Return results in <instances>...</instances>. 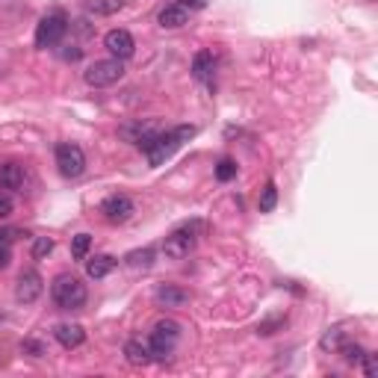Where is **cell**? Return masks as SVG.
I'll return each instance as SVG.
<instances>
[{
  "label": "cell",
  "mask_w": 378,
  "mask_h": 378,
  "mask_svg": "<svg viewBox=\"0 0 378 378\" xmlns=\"http://www.w3.org/2000/svg\"><path fill=\"white\" fill-rule=\"evenodd\" d=\"M195 136V127L192 125H181V127H172V130H157L154 136H148L145 142H139V148L145 151V157L151 165H163L172 154Z\"/></svg>",
  "instance_id": "obj_1"
},
{
  "label": "cell",
  "mask_w": 378,
  "mask_h": 378,
  "mask_svg": "<svg viewBox=\"0 0 378 378\" xmlns=\"http://www.w3.org/2000/svg\"><path fill=\"white\" fill-rule=\"evenodd\" d=\"M51 298H53V305H57L60 310H80L86 305V298H89V290H86V284L77 275L62 272V275L53 278Z\"/></svg>",
  "instance_id": "obj_2"
},
{
  "label": "cell",
  "mask_w": 378,
  "mask_h": 378,
  "mask_svg": "<svg viewBox=\"0 0 378 378\" xmlns=\"http://www.w3.org/2000/svg\"><path fill=\"white\" fill-rule=\"evenodd\" d=\"M177 340H181V322L160 319L157 325L151 328L148 343H145L148 352H151V361H169L174 346H177Z\"/></svg>",
  "instance_id": "obj_3"
},
{
  "label": "cell",
  "mask_w": 378,
  "mask_h": 378,
  "mask_svg": "<svg viewBox=\"0 0 378 378\" xmlns=\"http://www.w3.org/2000/svg\"><path fill=\"white\" fill-rule=\"evenodd\" d=\"M198 231H201V222H192V225L177 228L174 233H169V237H165L163 254H165V258H172V260L189 258V254L195 251V246H198Z\"/></svg>",
  "instance_id": "obj_4"
},
{
  "label": "cell",
  "mask_w": 378,
  "mask_h": 378,
  "mask_svg": "<svg viewBox=\"0 0 378 378\" xmlns=\"http://www.w3.org/2000/svg\"><path fill=\"white\" fill-rule=\"evenodd\" d=\"M69 33V15L62 12V9H53L48 12L39 27H36V48H53V44H60L62 36Z\"/></svg>",
  "instance_id": "obj_5"
},
{
  "label": "cell",
  "mask_w": 378,
  "mask_h": 378,
  "mask_svg": "<svg viewBox=\"0 0 378 378\" xmlns=\"http://www.w3.org/2000/svg\"><path fill=\"white\" fill-rule=\"evenodd\" d=\"M121 77H125V65H121V60H98L83 71V80L92 89H107V86L118 83Z\"/></svg>",
  "instance_id": "obj_6"
},
{
  "label": "cell",
  "mask_w": 378,
  "mask_h": 378,
  "mask_svg": "<svg viewBox=\"0 0 378 378\" xmlns=\"http://www.w3.org/2000/svg\"><path fill=\"white\" fill-rule=\"evenodd\" d=\"M57 169L62 177H69V181H74V177H80L86 172V154L80 145H74V142H60L57 145Z\"/></svg>",
  "instance_id": "obj_7"
},
{
  "label": "cell",
  "mask_w": 378,
  "mask_h": 378,
  "mask_svg": "<svg viewBox=\"0 0 378 378\" xmlns=\"http://www.w3.org/2000/svg\"><path fill=\"white\" fill-rule=\"evenodd\" d=\"M44 290V281L36 269H24L18 275V284H15V302L18 305H33L39 302V296Z\"/></svg>",
  "instance_id": "obj_8"
},
{
  "label": "cell",
  "mask_w": 378,
  "mask_h": 378,
  "mask_svg": "<svg viewBox=\"0 0 378 378\" xmlns=\"http://www.w3.org/2000/svg\"><path fill=\"white\" fill-rule=\"evenodd\" d=\"M101 213L109 225H121V222H127L136 213V204H133V198H127V195H109V198H104Z\"/></svg>",
  "instance_id": "obj_9"
},
{
  "label": "cell",
  "mask_w": 378,
  "mask_h": 378,
  "mask_svg": "<svg viewBox=\"0 0 378 378\" xmlns=\"http://www.w3.org/2000/svg\"><path fill=\"white\" fill-rule=\"evenodd\" d=\"M104 48L113 53V60H130L133 53H136V42H133V36L127 30H109L104 36Z\"/></svg>",
  "instance_id": "obj_10"
},
{
  "label": "cell",
  "mask_w": 378,
  "mask_h": 378,
  "mask_svg": "<svg viewBox=\"0 0 378 378\" xmlns=\"http://www.w3.org/2000/svg\"><path fill=\"white\" fill-rule=\"evenodd\" d=\"M27 183V172L21 163H3L0 165V186L3 189H12V192H21Z\"/></svg>",
  "instance_id": "obj_11"
},
{
  "label": "cell",
  "mask_w": 378,
  "mask_h": 378,
  "mask_svg": "<svg viewBox=\"0 0 378 378\" xmlns=\"http://www.w3.org/2000/svg\"><path fill=\"white\" fill-rule=\"evenodd\" d=\"M53 337L60 340L62 349H77V346H83L86 331H83V325H74V322H62V325L53 328Z\"/></svg>",
  "instance_id": "obj_12"
},
{
  "label": "cell",
  "mask_w": 378,
  "mask_h": 378,
  "mask_svg": "<svg viewBox=\"0 0 378 378\" xmlns=\"http://www.w3.org/2000/svg\"><path fill=\"white\" fill-rule=\"evenodd\" d=\"M189 15H192V12H189L186 6H181V3L174 0V3H169V6H165L163 12H160V27H165V30H177V27L189 24Z\"/></svg>",
  "instance_id": "obj_13"
},
{
  "label": "cell",
  "mask_w": 378,
  "mask_h": 378,
  "mask_svg": "<svg viewBox=\"0 0 378 378\" xmlns=\"http://www.w3.org/2000/svg\"><path fill=\"white\" fill-rule=\"evenodd\" d=\"M154 298H157V305H163V307H183L189 302V293L174 284H163V287H157Z\"/></svg>",
  "instance_id": "obj_14"
},
{
  "label": "cell",
  "mask_w": 378,
  "mask_h": 378,
  "mask_svg": "<svg viewBox=\"0 0 378 378\" xmlns=\"http://www.w3.org/2000/svg\"><path fill=\"white\" fill-rule=\"evenodd\" d=\"M157 130H160L157 121H139V125H125V127H121V136H125L127 142H133V145H139V142H145Z\"/></svg>",
  "instance_id": "obj_15"
},
{
  "label": "cell",
  "mask_w": 378,
  "mask_h": 378,
  "mask_svg": "<svg viewBox=\"0 0 378 378\" xmlns=\"http://www.w3.org/2000/svg\"><path fill=\"white\" fill-rule=\"evenodd\" d=\"M116 258H109V254H98V258L86 260V275L92 278V281H101V278H107L109 272L116 269Z\"/></svg>",
  "instance_id": "obj_16"
},
{
  "label": "cell",
  "mask_w": 378,
  "mask_h": 378,
  "mask_svg": "<svg viewBox=\"0 0 378 378\" xmlns=\"http://www.w3.org/2000/svg\"><path fill=\"white\" fill-rule=\"evenodd\" d=\"M213 69H216L213 51H198L195 60H192V77L195 80H210V77H213Z\"/></svg>",
  "instance_id": "obj_17"
},
{
  "label": "cell",
  "mask_w": 378,
  "mask_h": 378,
  "mask_svg": "<svg viewBox=\"0 0 378 378\" xmlns=\"http://www.w3.org/2000/svg\"><path fill=\"white\" fill-rule=\"evenodd\" d=\"M125 358L130 366H148L151 363V352L145 343H139V340H130L125 343Z\"/></svg>",
  "instance_id": "obj_18"
},
{
  "label": "cell",
  "mask_w": 378,
  "mask_h": 378,
  "mask_svg": "<svg viewBox=\"0 0 378 378\" xmlns=\"http://www.w3.org/2000/svg\"><path fill=\"white\" fill-rule=\"evenodd\" d=\"M154 258H157V254H154V249H136V251H130L127 258H125V263L130 266V269H151L154 266Z\"/></svg>",
  "instance_id": "obj_19"
},
{
  "label": "cell",
  "mask_w": 378,
  "mask_h": 378,
  "mask_svg": "<svg viewBox=\"0 0 378 378\" xmlns=\"http://www.w3.org/2000/svg\"><path fill=\"white\" fill-rule=\"evenodd\" d=\"M86 9L92 15H116L125 9V0H86Z\"/></svg>",
  "instance_id": "obj_20"
},
{
  "label": "cell",
  "mask_w": 378,
  "mask_h": 378,
  "mask_svg": "<svg viewBox=\"0 0 378 378\" xmlns=\"http://www.w3.org/2000/svg\"><path fill=\"white\" fill-rule=\"evenodd\" d=\"M343 343H346V331H343V325H334V328H328L325 334H322L319 346H322V352H337Z\"/></svg>",
  "instance_id": "obj_21"
},
{
  "label": "cell",
  "mask_w": 378,
  "mask_h": 378,
  "mask_svg": "<svg viewBox=\"0 0 378 378\" xmlns=\"http://www.w3.org/2000/svg\"><path fill=\"white\" fill-rule=\"evenodd\" d=\"M258 207H260V213H272V210L278 207V186H275L272 181L263 186V195H260Z\"/></svg>",
  "instance_id": "obj_22"
},
{
  "label": "cell",
  "mask_w": 378,
  "mask_h": 378,
  "mask_svg": "<svg viewBox=\"0 0 378 378\" xmlns=\"http://www.w3.org/2000/svg\"><path fill=\"white\" fill-rule=\"evenodd\" d=\"M337 352L343 354V361L352 363V366H358V363L363 361V354H366V349H363V346H358V343H343V346H340Z\"/></svg>",
  "instance_id": "obj_23"
},
{
  "label": "cell",
  "mask_w": 378,
  "mask_h": 378,
  "mask_svg": "<svg viewBox=\"0 0 378 378\" xmlns=\"http://www.w3.org/2000/svg\"><path fill=\"white\" fill-rule=\"evenodd\" d=\"M89 249H92V237H89V233H77L71 240V258L74 260H86Z\"/></svg>",
  "instance_id": "obj_24"
},
{
  "label": "cell",
  "mask_w": 378,
  "mask_h": 378,
  "mask_svg": "<svg viewBox=\"0 0 378 378\" xmlns=\"http://www.w3.org/2000/svg\"><path fill=\"white\" fill-rule=\"evenodd\" d=\"M233 177H237V163H233L231 157L219 160L216 163V181L219 183H228V181H233Z\"/></svg>",
  "instance_id": "obj_25"
},
{
  "label": "cell",
  "mask_w": 378,
  "mask_h": 378,
  "mask_svg": "<svg viewBox=\"0 0 378 378\" xmlns=\"http://www.w3.org/2000/svg\"><path fill=\"white\" fill-rule=\"evenodd\" d=\"M287 325V316H275V319H266V322H260L258 325V334L260 337H269V334H275L278 328H284Z\"/></svg>",
  "instance_id": "obj_26"
},
{
  "label": "cell",
  "mask_w": 378,
  "mask_h": 378,
  "mask_svg": "<svg viewBox=\"0 0 378 378\" xmlns=\"http://www.w3.org/2000/svg\"><path fill=\"white\" fill-rule=\"evenodd\" d=\"M51 251H53V240L51 237H36V242H33V258H48Z\"/></svg>",
  "instance_id": "obj_27"
},
{
  "label": "cell",
  "mask_w": 378,
  "mask_h": 378,
  "mask_svg": "<svg viewBox=\"0 0 378 378\" xmlns=\"http://www.w3.org/2000/svg\"><path fill=\"white\" fill-rule=\"evenodd\" d=\"M21 352L33 354V358H42V354H48V349H44L42 343H36V340H24V343H21Z\"/></svg>",
  "instance_id": "obj_28"
},
{
  "label": "cell",
  "mask_w": 378,
  "mask_h": 378,
  "mask_svg": "<svg viewBox=\"0 0 378 378\" xmlns=\"http://www.w3.org/2000/svg\"><path fill=\"white\" fill-rule=\"evenodd\" d=\"M361 363H363V372H366V378H375V375H378V361H375V354H372V352H366Z\"/></svg>",
  "instance_id": "obj_29"
},
{
  "label": "cell",
  "mask_w": 378,
  "mask_h": 378,
  "mask_svg": "<svg viewBox=\"0 0 378 378\" xmlns=\"http://www.w3.org/2000/svg\"><path fill=\"white\" fill-rule=\"evenodd\" d=\"M12 198H6V195H0V219H9L12 216Z\"/></svg>",
  "instance_id": "obj_30"
},
{
  "label": "cell",
  "mask_w": 378,
  "mask_h": 378,
  "mask_svg": "<svg viewBox=\"0 0 378 378\" xmlns=\"http://www.w3.org/2000/svg\"><path fill=\"white\" fill-rule=\"evenodd\" d=\"M181 6H186L189 12H195V9H204L207 6V0H177Z\"/></svg>",
  "instance_id": "obj_31"
},
{
  "label": "cell",
  "mask_w": 378,
  "mask_h": 378,
  "mask_svg": "<svg viewBox=\"0 0 378 378\" xmlns=\"http://www.w3.org/2000/svg\"><path fill=\"white\" fill-rule=\"evenodd\" d=\"M9 260H12V254H9V246H0V269H6Z\"/></svg>",
  "instance_id": "obj_32"
},
{
  "label": "cell",
  "mask_w": 378,
  "mask_h": 378,
  "mask_svg": "<svg viewBox=\"0 0 378 378\" xmlns=\"http://www.w3.org/2000/svg\"><path fill=\"white\" fill-rule=\"evenodd\" d=\"M12 237H15V231H0V246H6Z\"/></svg>",
  "instance_id": "obj_33"
}]
</instances>
